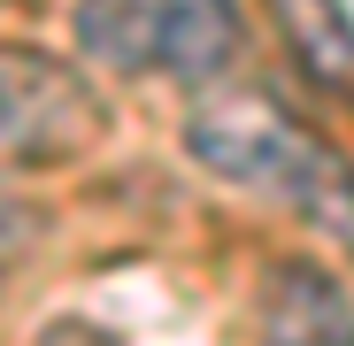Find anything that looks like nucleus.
Instances as JSON below:
<instances>
[{
    "instance_id": "2",
    "label": "nucleus",
    "mask_w": 354,
    "mask_h": 346,
    "mask_svg": "<svg viewBox=\"0 0 354 346\" xmlns=\"http://www.w3.org/2000/svg\"><path fill=\"white\" fill-rule=\"evenodd\" d=\"M77 46L115 77L216 85L239 62V0H77Z\"/></svg>"
},
{
    "instance_id": "3",
    "label": "nucleus",
    "mask_w": 354,
    "mask_h": 346,
    "mask_svg": "<svg viewBox=\"0 0 354 346\" xmlns=\"http://www.w3.org/2000/svg\"><path fill=\"white\" fill-rule=\"evenodd\" d=\"M108 124L100 93L39 46H8V162H62Z\"/></svg>"
},
{
    "instance_id": "1",
    "label": "nucleus",
    "mask_w": 354,
    "mask_h": 346,
    "mask_svg": "<svg viewBox=\"0 0 354 346\" xmlns=\"http://www.w3.org/2000/svg\"><path fill=\"white\" fill-rule=\"evenodd\" d=\"M185 146L208 177L301 215L308 231H324L354 254V162L331 131H316L270 85H239V77L201 85L185 108Z\"/></svg>"
},
{
    "instance_id": "5",
    "label": "nucleus",
    "mask_w": 354,
    "mask_h": 346,
    "mask_svg": "<svg viewBox=\"0 0 354 346\" xmlns=\"http://www.w3.org/2000/svg\"><path fill=\"white\" fill-rule=\"evenodd\" d=\"M277 46L292 54V70L308 85L354 100V0H262Z\"/></svg>"
},
{
    "instance_id": "4",
    "label": "nucleus",
    "mask_w": 354,
    "mask_h": 346,
    "mask_svg": "<svg viewBox=\"0 0 354 346\" xmlns=\"http://www.w3.org/2000/svg\"><path fill=\"white\" fill-rule=\"evenodd\" d=\"M254 346H354V293L324 262H277L254 300Z\"/></svg>"
},
{
    "instance_id": "6",
    "label": "nucleus",
    "mask_w": 354,
    "mask_h": 346,
    "mask_svg": "<svg viewBox=\"0 0 354 346\" xmlns=\"http://www.w3.org/2000/svg\"><path fill=\"white\" fill-rule=\"evenodd\" d=\"M39 346H124V338H108V331H93V323H54Z\"/></svg>"
}]
</instances>
